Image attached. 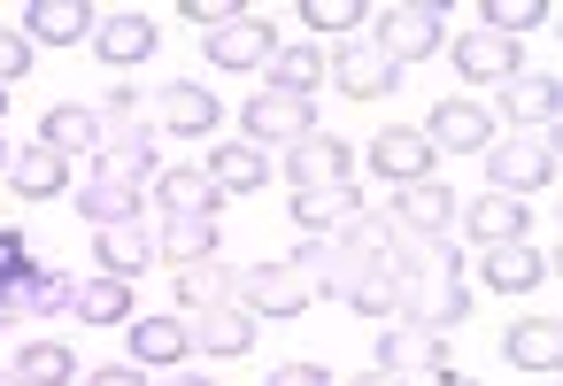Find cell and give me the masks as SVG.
<instances>
[{"instance_id":"ee69618b","label":"cell","mask_w":563,"mask_h":386,"mask_svg":"<svg viewBox=\"0 0 563 386\" xmlns=\"http://www.w3.org/2000/svg\"><path fill=\"white\" fill-rule=\"evenodd\" d=\"M93 386H147V371H140V363H101Z\"/></svg>"},{"instance_id":"83f0119b","label":"cell","mask_w":563,"mask_h":386,"mask_svg":"<svg viewBox=\"0 0 563 386\" xmlns=\"http://www.w3.org/2000/svg\"><path fill=\"white\" fill-rule=\"evenodd\" d=\"M209 186L217 194H263L271 186V155L263 147H247V140H232V147H209Z\"/></svg>"},{"instance_id":"4dcf8cb0","label":"cell","mask_w":563,"mask_h":386,"mask_svg":"<svg viewBox=\"0 0 563 386\" xmlns=\"http://www.w3.org/2000/svg\"><path fill=\"white\" fill-rule=\"evenodd\" d=\"M186 332H194V348H209V355H247V348H255V317H247L240 301H232V309H194Z\"/></svg>"},{"instance_id":"7a4b0ae2","label":"cell","mask_w":563,"mask_h":386,"mask_svg":"<svg viewBox=\"0 0 563 386\" xmlns=\"http://www.w3.org/2000/svg\"><path fill=\"white\" fill-rule=\"evenodd\" d=\"M286 263H294V271H301V278H309L317 294H332V301H340V294H347V286L363 278V271H378V263H371V255L355 247V232H309V240H301V247H294Z\"/></svg>"},{"instance_id":"f1b7e54d","label":"cell","mask_w":563,"mask_h":386,"mask_svg":"<svg viewBox=\"0 0 563 386\" xmlns=\"http://www.w3.org/2000/svg\"><path fill=\"white\" fill-rule=\"evenodd\" d=\"M155 255H163V263H178V271H194V263H217V255H224V240H217V224H209V217H163Z\"/></svg>"},{"instance_id":"5b68a950","label":"cell","mask_w":563,"mask_h":386,"mask_svg":"<svg viewBox=\"0 0 563 386\" xmlns=\"http://www.w3.org/2000/svg\"><path fill=\"white\" fill-rule=\"evenodd\" d=\"M424 147H432V155H486V147H494V109L471 101V93H448V101L424 117Z\"/></svg>"},{"instance_id":"60d3db41","label":"cell","mask_w":563,"mask_h":386,"mask_svg":"<svg viewBox=\"0 0 563 386\" xmlns=\"http://www.w3.org/2000/svg\"><path fill=\"white\" fill-rule=\"evenodd\" d=\"M16 78H32V40L16 24H0V86H16Z\"/></svg>"},{"instance_id":"f546056e","label":"cell","mask_w":563,"mask_h":386,"mask_svg":"<svg viewBox=\"0 0 563 386\" xmlns=\"http://www.w3.org/2000/svg\"><path fill=\"white\" fill-rule=\"evenodd\" d=\"M155 117H163V132H178V140H209V132H217V93H209V86H163Z\"/></svg>"},{"instance_id":"603a6c76","label":"cell","mask_w":563,"mask_h":386,"mask_svg":"<svg viewBox=\"0 0 563 386\" xmlns=\"http://www.w3.org/2000/svg\"><path fill=\"white\" fill-rule=\"evenodd\" d=\"M132 363L140 371H178L186 363V348H194V332H186V317H132Z\"/></svg>"},{"instance_id":"bcb514c9","label":"cell","mask_w":563,"mask_h":386,"mask_svg":"<svg viewBox=\"0 0 563 386\" xmlns=\"http://www.w3.org/2000/svg\"><path fill=\"white\" fill-rule=\"evenodd\" d=\"M424 386H478V378H471V371H432Z\"/></svg>"},{"instance_id":"4316f807","label":"cell","mask_w":563,"mask_h":386,"mask_svg":"<svg viewBox=\"0 0 563 386\" xmlns=\"http://www.w3.org/2000/svg\"><path fill=\"white\" fill-rule=\"evenodd\" d=\"M40 147H55L63 163H70V155H93V147H101V109H86V101H55L47 124H40Z\"/></svg>"},{"instance_id":"e575fe53","label":"cell","mask_w":563,"mask_h":386,"mask_svg":"<svg viewBox=\"0 0 563 386\" xmlns=\"http://www.w3.org/2000/svg\"><path fill=\"white\" fill-rule=\"evenodd\" d=\"M93 271H109V278H140V271H155V232H140V224H117V232H101V263Z\"/></svg>"},{"instance_id":"ab89813d","label":"cell","mask_w":563,"mask_h":386,"mask_svg":"<svg viewBox=\"0 0 563 386\" xmlns=\"http://www.w3.org/2000/svg\"><path fill=\"white\" fill-rule=\"evenodd\" d=\"M301 24H309L317 40H332V32H347V24H371V9H363V0H301Z\"/></svg>"},{"instance_id":"8d00e7d4","label":"cell","mask_w":563,"mask_h":386,"mask_svg":"<svg viewBox=\"0 0 563 386\" xmlns=\"http://www.w3.org/2000/svg\"><path fill=\"white\" fill-rule=\"evenodd\" d=\"M16 378H24V386H70V378H78V355H70L63 340H24V348H16Z\"/></svg>"},{"instance_id":"8992f818","label":"cell","mask_w":563,"mask_h":386,"mask_svg":"<svg viewBox=\"0 0 563 386\" xmlns=\"http://www.w3.org/2000/svg\"><path fill=\"white\" fill-rule=\"evenodd\" d=\"M147 209V186L132 178V170H117V163H93L86 170V186H78V217L93 224V232H117V224H132Z\"/></svg>"},{"instance_id":"c3c4849f","label":"cell","mask_w":563,"mask_h":386,"mask_svg":"<svg viewBox=\"0 0 563 386\" xmlns=\"http://www.w3.org/2000/svg\"><path fill=\"white\" fill-rule=\"evenodd\" d=\"M0 386H24V378H16V371H0Z\"/></svg>"},{"instance_id":"9c48e42d","label":"cell","mask_w":563,"mask_h":386,"mask_svg":"<svg viewBox=\"0 0 563 386\" xmlns=\"http://www.w3.org/2000/svg\"><path fill=\"white\" fill-rule=\"evenodd\" d=\"M455 194L440 186V178H424V186H394V209H386V224L401 232V240H448L455 232Z\"/></svg>"},{"instance_id":"277c9868","label":"cell","mask_w":563,"mask_h":386,"mask_svg":"<svg viewBox=\"0 0 563 386\" xmlns=\"http://www.w3.org/2000/svg\"><path fill=\"white\" fill-rule=\"evenodd\" d=\"M101 147H109V163L117 170H132L140 186H147V170H155V124L140 117V101L117 86L109 93V109H101Z\"/></svg>"},{"instance_id":"1f68e13d","label":"cell","mask_w":563,"mask_h":386,"mask_svg":"<svg viewBox=\"0 0 563 386\" xmlns=\"http://www.w3.org/2000/svg\"><path fill=\"white\" fill-rule=\"evenodd\" d=\"M70 301V286L55 278V271H40V263H24L9 286H0V317H47V309H63Z\"/></svg>"},{"instance_id":"ac0fdd59","label":"cell","mask_w":563,"mask_h":386,"mask_svg":"<svg viewBox=\"0 0 563 386\" xmlns=\"http://www.w3.org/2000/svg\"><path fill=\"white\" fill-rule=\"evenodd\" d=\"M378 371L432 378V371H448V340L440 332H417V324H394V332H378Z\"/></svg>"},{"instance_id":"3957f363","label":"cell","mask_w":563,"mask_h":386,"mask_svg":"<svg viewBox=\"0 0 563 386\" xmlns=\"http://www.w3.org/2000/svg\"><path fill=\"white\" fill-rule=\"evenodd\" d=\"M486 178H494V194H509V201L555 186V140H532V132L494 140V147H486Z\"/></svg>"},{"instance_id":"8fae6325","label":"cell","mask_w":563,"mask_h":386,"mask_svg":"<svg viewBox=\"0 0 563 386\" xmlns=\"http://www.w3.org/2000/svg\"><path fill=\"white\" fill-rule=\"evenodd\" d=\"M501 117H509L517 132H532V140H555V124H563V78H555V70L509 78V86H501Z\"/></svg>"},{"instance_id":"f907efd6","label":"cell","mask_w":563,"mask_h":386,"mask_svg":"<svg viewBox=\"0 0 563 386\" xmlns=\"http://www.w3.org/2000/svg\"><path fill=\"white\" fill-rule=\"evenodd\" d=\"M0 178H9V147H0Z\"/></svg>"},{"instance_id":"d590c367","label":"cell","mask_w":563,"mask_h":386,"mask_svg":"<svg viewBox=\"0 0 563 386\" xmlns=\"http://www.w3.org/2000/svg\"><path fill=\"white\" fill-rule=\"evenodd\" d=\"M178 294H186V309H232L240 301V271L217 255V263H194V271H178Z\"/></svg>"},{"instance_id":"484cf974","label":"cell","mask_w":563,"mask_h":386,"mask_svg":"<svg viewBox=\"0 0 563 386\" xmlns=\"http://www.w3.org/2000/svg\"><path fill=\"white\" fill-rule=\"evenodd\" d=\"M78 324H132V286L124 278H109V271H86L78 286H70V301H63Z\"/></svg>"},{"instance_id":"6da1fadb","label":"cell","mask_w":563,"mask_h":386,"mask_svg":"<svg viewBox=\"0 0 563 386\" xmlns=\"http://www.w3.org/2000/svg\"><path fill=\"white\" fill-rule=\"evenodd\" d=\"M448 9L440 0H394V9H378V32H371V47L394 63V70H409V63H424V55H440L448 47Z\"/></svg>"},{"instance_id":"836d02e7","label":"cell","mask_w":563,"mask_h":386,"mask_svg":"<svg viewBox=\"0 0 563 386\" xmlns=\"http://www.w3.org/2000/svg\"><path fill=\"white\" fill-rule=\"evenodd\" d=\"M271 93H294V101H317V86H324V47H278L271 63Z\"/></svg>"},{"instance_id":"4fadbf2b","label":"cell","mask_w":563,"mask_h":386,"mask_svg":"<svg viewBox=\"0 0 563 386\" xmlns=\"http://www.w3.org/2000/svg\"><path fill=\"white\" fill-rule=\"evenodd\" d=\"M340 78V93H355V101H378V93H394L401 86V70L371 47V40H340V55H324V86Z\"/></svg>"},{"instance_id":"9a60e30c","label":"cell","mask_w":563,"mask_h":386,"mask_svg":"<svg viewBox=\"0 0 563 386\" xmlns=\"http://www.w3.org/2000/svg\"><path fill=\"white\" fill-rule=\"evenodd\" d=\"M201 55H209L217 70H263V63L278 55V32H271V24H255V16H232V24L201 32Z\"/></svg>"},{"instance_id":"7c38bea8","label":"cell","mask_w":563,"mask_h":386,"mask_svg":"<svg viewBox=\"0 0 563 386\" xmlns=\"http://www.w3.org/2000/svg\"><path fill=\"white\" fill-rule=\"evenodd\" d=\"M155 40H163V24H155L147 9H109V16H93V55H101L109 70L147 63V55H155Z\"/></svg>"},{"instance_id":"e0dca14e","label":"cell","mask_w":563,"mask_h":386,"mask_svg":"<svg viewBox=\"0 0 563 386\" xmlns=\"http://www.w3.org/2000/svg\"><path fill=\"white\" fill-rule=\"evenodd\" d=\"M371 170H378L386 186H424V178H432V147H424V132L386 124V132L371 140Z\"/></svg>"},{"instance_id":"681fc988","label":"cell","mask_w":563,"mask_h":386,"mask_svg":"<svg viewBox=\"0 0 563 386\" xmlns=\"http://www.w3.org/2000/svg\"><path fill=\"white\" fill-rule=\"evenodd\" d=\"M0 117H9V86H0Z\"/></svg>"},{"instance_id":"5bb4252c","label":"cell","mask_w":563,"mask_h":386,"mask_svg":"<svg viewBox=\"0 0 563 386\" xmlns=\"http://www.w3.org/2000/svg\"><path fill=\"white\" fill-rule=\"evenodd\" d=\"M347 170H355V147H347V140H332V132H309V140H294V147H286V178H294V194L347 186Z\"/></svg>"},{"instance_id":"74e56055","label":"cell","mask_w":563,"mask_h":386,"mask_svg":"<svg viewBox=\"0 0 563 386\" xmlns=\"http://www.w3.org/2000/svg\"><path fill=\"white\" fill-rule=\"evenodd\" d=\"M548 24H555V9H548V0H486V9H478V32H494V40L548 32Z\"/></svg>"},{"instance_id":"7dc6e473","label":"cell","mask_w":563,"mask_h":386,"mask_svg":"<svg viewBox=\"0 0 563 386\" xmlns=\"http://www.w3.org/2000/svg\"><path fill=\"white\" fill-rule=\"evenodd\" d=\"M163 386H217V378H201V371H170Z\"/></svg>"},{"instance_id":"f6af8a7d","label":"cell","mask_w":563,"mask_h":386,"mask_svg":"<svg viewBox=\"0 0 563 386\" xmlns=\"http://www.w3.org/2000/svg\"><path fill=\"white\" fill-rule=\"evenodd\" d=\"M340 386H409V378H394V371H378V363H371V371H355V378H340Z\"/></svg>"},{"instance_id":"ffe728a7","label":"cell","mask_w":563,"mask_h":386,"mask_svg":"<svg viewBox=\"0 0 563 386\" xmlns=\"http://www.w3.org/2000/svg\"><path fill=\"white\" fill-rule=\"evenodd\" d=\"M486 286L494 294H525V286H548L555 278V247H525V240H509V247H486Z\"/></svg>"},{"instance_id":"d6986e66","label":"cell","mask_w":563,"mask_h":386,"mask_svg":"<svg viewBox=\"0 0 563 386\" xmlns=\"http://www.w3.org/2000/svg\"><path fill=\"white\" fill-rule=\"evenodd\" d=\"M24 40L32 47H78V40H93V9L86 0H24Z\"/></svg>"},{"instance_id":"2e32d148","label":"cell","mask_w":563,"mask_h":386,"mask_svg":"<svg viewBox=\"0 0 563 386\" xmlns=\"http://www.w3.org/2000/svg\"><path fill=\"white\" fill-rule=\"evenodd\" d=\"M448 55H455V78L463 86H509V78H525L517 40H494V32H463Z\"/></svg>"},{"instance_id":"ba28073f","label":"cell","mask_w":563,"mask_h":386,"mask_svg":"<svg viewBox=\"0 0 563 386\" xmlns=\"http://www.w3.org/2000/svg\"><path fill=\"white\" fill-rule=\"evenodd\" d=\"M240 124H247V147H294V140H309L317 132V101H294V93H255L247 109H240Z\"/></svg>"},{"instance_id":"30bf717a","label":"cell","mask_w":563,"mask_h":386,"mask_svg":"<svg viewBox=\"0 0 563 386\" xmlns=\"http://www.w3.org/2000/svg\"><path fill=\"white\" fill-rule=\"evenodd\" d=\"M317 301V286L294 271V263H255V271H240V309L247 317H301Z\"/></svg>"},{"instance_id":"7bdbcfd3","label":"cell","mask_w":563,"mask_h":386,"mask_svg":"<svg viewBox=\"0 0 563 386\" xmlns=\"http://www.w3.org/2000/svg\"><path fill=\"white\" fill-rule=\"evenodd\" d=\"M232 16H247V9H232V0H186V24H201V32H217Z\"/></svg>"},{"instance_id":"7402d4cb","label":"cell","mask_w":563,"mask_h":386,"mask_svg":"<svg viewBox=\"0 0 563 386\" xmlns=\"http://www.w3.org/2000/svg\"><path fill=\"white\" fill-rule=\"evenodd\" d=\"M455 224H463V240H478V247H509V240H525V201L478 194V201L455 209Z\"/></svg>"},{"instance_id":"52a82bcc","label":"cell","mask_w":563,"mask_h":386,"mask_svg":"<svg viewBox=\"0 0 563 386\" xmlns=\"http://www.w3.org/2000/svg\"><path fill=\"white\" fill-rule=\"evenodd\" d=\"M394 317L417 324V332H440V340H448V332L471 317V286H463V271H455V278H409Z\"/></svg>"},{"instance_id":"d4e9b609","label":"cell","mask_w":563,"mask_h":386,"mask_svg":"<svg viewBox=\"0 0 563 386\" xmlns=\"http://www.w3.org/2000/svg\"><path fill=\"white\" fill-rule=\"evenodd\" d=\"M155 209H163V217H209V224H217L224 194L209 186L201 163H194V170H155Z\"/></svg>"},{"instance_id":"cb8c5ba5","label":"cell","mask_w":563,"mask_h":386,"mask_svg":"<svg viewBox=\"0 0 563 386\" xmlns=\"http://www.w3.org/2000/svg\"><path fill=\"white\" fill-rule=\"evenodd\" d=\"M501 355L517 363V371H548L555 378V363H563V324L540 309V317H517L509 332H501Z\"/></svg>"},{"instance_id":"b9f144b4","label":"cell","mask_w":563,"mask_h":386,"mask_svg":"<svg viewBox=\"0 0 563 386\" xmlns=\"http://www.w3.org/2000/svg\"><path fill=\"white\" fill-rule=\"evenodd\" d=\"M263 386H340V378H332L324 363H278V371H271Z\"/></svg>"},{"instance_id":"44dd1931","label":"cell","mask_w":563,"mask_h":386,"mask_svg":"<svg viewBox=\"0 0 563 386\" xmlns=\"http://www.w3.org/2000/svg\"><path fill=\"white\" fill-rule=\"evenodd\" d=\"M294 217H301V232H355V224L371 217V201H363V194H355V178H347V186L294 194Z\"/></svg>"},{"instance_id":"d6a6232c","label":"cell","mask_w":563,"mask_h":386,"mask_svg":"<svg viewBox=\"0 0 563 386\" xmlns=\"http://www.w3.org/2000/svg\"><path fill=\"white\" fill-rule=\"evenodd\" d=\"M9 186H16L24 201H55V194L70 186V163H63L55 147H16V155H9Z\"/></svg>"},{"instance_id":"f35d334b","label":"cell","mask_w":563,"mask_h":386,"mask_svg":"<svg viewBox=\"0 0 563 386\" xmlns=\"http://www.w3.org/2000/svg\"><path fill=\"white\" fill-rule=\"evenodd\" d=\"M340 301H347L355 317H394V309H401V278H394V271L378 263V271H363V278H355V286H347Z\"/></svg>"}]
</instances>
